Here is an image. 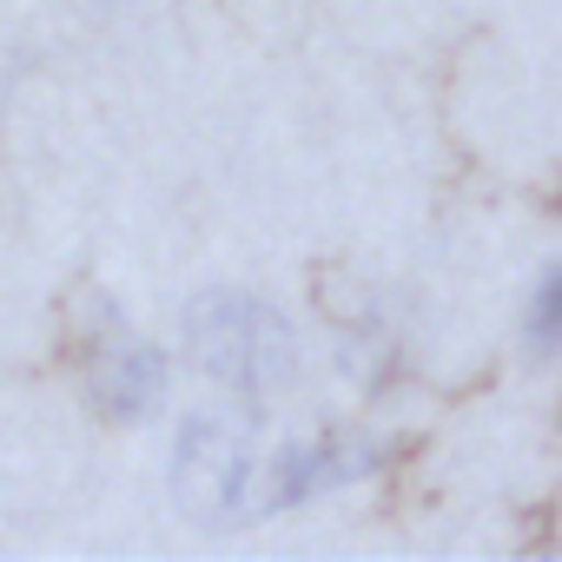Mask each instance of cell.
I'll use <instances>...</instances> for the list:
<instances>
[{"label": "cell", "mask_w": 562, "mask_h": 562, "mask_svg": "<svg viewBox=\"0 0 562 562\" xmlns=\"http://www.w3.org/2000/svg\"><path fill=\"white\" fill-rule=\"evenodd\" d=\"M186 351L212 384H225L238 397H271L299 378L292 325L251 292H205L186 312Z\"/></svg>", "instance_id": "1"}, {"label": "cell", "mask_w": 562, "mask_h": 562, "mask_svg": "<svg viewBox=\"0 0 562 562\" xmlns=\"http://www.w3.org/2000/svg\"><path fill=\"white\" fill-rule=\"evenodd\" d=\"M251 430L218 411H199L172 437V503L192 522H232L251 496Z\"/></svg>", "instance_id": "2"}, {"label": "cell", "mask_w": 562, "mask_h": 562, "mask_svg": "<svg viewBox=\"0 0 562 562\" xmlns=\"http://www.w3.org/2000/svg\"><path fill=\"white\" fill-rule=\"evenodd\" d=\"M87 384H93V404H100L113 424H139V417H153L159 397H166V358H159L146 338L113 331L106 351L93 358Z\"/></svg>", "instance_id": "3"}, {"label": "cell", "mask_w": 562, "mask_h": 562, "mask_svg": "<svg viewBox=\"0 0 562 562\" xmlns=\"http://www.w3.org/2000/svg\"><path fill=\"white\" fill-rule=\"evenodd\" d=\"M555 325H562V278L549 271L542 285H536V305H529V345L549 351L555 345Z\"/></svg>", "instance_id": "4"}, {"label": "cell", "mask_w": 562, "mask_h": 562, "mask_svg": "<svg viewBox=\"0 0 562 562\" xmlns=\"http://www.w3.org/2000/svg\"><path fill=\"white\" fill-rule=\"evenodd\" d=\"M100 8H106V14H133V8H139V0H100Z\"/></svg>", "instance_id": "5"}]
</instances>
